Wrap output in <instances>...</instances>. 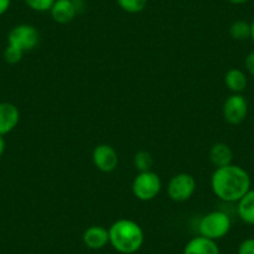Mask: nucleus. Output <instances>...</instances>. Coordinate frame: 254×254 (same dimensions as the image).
<instances>
[{"mask_svg": "<svg viewBox=\"0 0 254 254\" xmlns=\"http://www.w3.org/2000/svg\"><path fill=\"white\" fill-rule=\"evenodd\" d=\"M20 111L11 102H0V136H4L18 126Z\"/></svg>", "mask_w": 254, "mask_h": 254, "instance_id": "nucleus-10", "label": "nucleus"}, {"mask_svg": "<svg viewBox=\"0 0 254 254\" xmlns=\"http://www.w3.org/2000/svg\"><path fill=\"white\" fill-rule=\"evenodd\" d=\"M117 5L128 14H138L145 10L148 0H116Z\"/></svg>", "mask_w": 254, "mask_h": 254, "instance_id": "nucleus-18", "label": "nucleus"}, {"mask_svg": "<svg viewBox=\"0 0 254 254\" xmlns=\"http://www.w3.org/2000/svg\"><path fill=\"white\" fill-rule=\"evenodd\" d=\"M11 4V0H0V15L5 14L9 10Z\"/></svg>", "mask_w": 254, "mask_h": 254, "instance_id": "nucleus-23", "label": "nucleus"}, {"mask_svg": "<svg viewBox=\"0 0 254 254\" xmlns=\"http://www.w3.org/2000/svg\"><path fill=\"white\" fill-rule=\"evenodd\" d=\"M246 67L249 74L254 77V51L249 53L246 58Z\"/></svg>", "mask_w": 254, "mask_h": 254, "instance_id": "nucleus-22", "label": "nucleus"}, {"mask_svg": "<svg viewBox=\"0 0 254 254\" xmlns=\"http://www.w3.org/2000/svg\"><path fill=\"white\" fill-rule=\"evenodd\" d=\"M92 162L95 167L101 172H114L119 165V155L111 145L101 143V145H97L92 151Z\"/></svg>", "mask_w": 254, "mask_h": 254, "instance_id": "nucleus-8", "label": "nucleus"}, {"mask_svg": "<svg viewBox=\"0 0 254 254\" xmlns=\"http://www.w3.org/2000/svg\"><path fill=\"white\" fill-rule=\"evenodd\" d=\"M196 180L190 173H177L170 180L167 186V193L172 201L186 202L196 192Z\"/></svg>", "mask_w": 254, "mask_h": 254, "instance_id": "nucleus-5", "label": "nucleus"}, {"mask_svg": "<svg viewBox=\"0 0 254 254\" xmlns=\"http://www.w3.org/2000/svg\"><path fill=\"white\" fill-rule=\"evenodd\" d=\"M251 176L238 165L224 166L214 170L211 188L214 196L227 203H236L251 190Z\"/></svg>", "mask_w": 254, "mask_h": 254, "instance_id": "nucleus-1", "label": "nucleus"}, {"mask_svg": "<svg viewBox=\"0 0 254 254\" xmlns=\"http://www.w3.org/2000/svg\"><path fill=\"white\" fill-rule=\"evenodd\" d=\"M40 35L35 26L30 24H20L14 26L8 35V45L15 46L21 51H31L36 48Z\"/></svg>", "mask_w": 254, "mask_h": 254, "instance_id": "nucleus-6", "label": "nucleus"}, {"mask_svg": "<svg viewBox=\"0 0 254 254\" xmlns=\"http://www.w3.org/2000/svg\"><path fill=\"white\" fill-rule=\"evenodd\" d=\"M110 244L121 254H133L140 251L145 241V234L137 222L121 218L109 228Z\"/></svg>", "mask_w": 254, "mask_h": 254, "instance_id": "nucleus-2", "label": "nucleus"}, {"mask_svg": "<svg viewBox=\"0 0 254 254\" xmlns=\"http://www.w3.org/2000/svg\"><path fill=\"white\" fill-rule=\"evenodd\" d=\"M238 254H254V238L244 239L239 244Z\"/></svg>", "mask_w": 254, "mask_h": 254, "instance_id": "nucleus-21", "label": "nucleus"}, {"mask_svg": "<svg viewBox=\"0 0 254 254\" xmlns=\"http://www.w3.org/2000/svg\"><path fill=\"white\" fill-rule=\"evenodd\" d=\"M253 126H254V122H253Z\"/></svg>", "mask_w": 254, "mask_h": 254, "instance_id": "nucleus-29", "label": "nucleus"}, {"mask_svg": "<svg viewBox=\"0 0 254 254\" xmlns=\"http://www.w3.org/2000/svg\"><path fill=\"white\" fill-rule=\"evenodd\" d=\"M227 1L231 4H233V5H242V4L248 3L249 0H227Z\"/></svg>", "mask_w": 254, "mask_h": 254, "instance_id": "nucleus-25", "label": "nucleus"}, {"mask_svg": "<svg viewBox=\"0 0 254 254\" xmlns=\"http://www.w3.org/2000/svg\"><path fill=\"white\" fill-rule=\"evenodd\" d=\"M248 115V102L242 94H232L223 104V117L229 125H239Z\"/></svg>", "mask_w": 254, "mask_h": 254, "instance_id": "nucleus-7", "label": "nucleus"}, {"mask_svg": "<svg viewBox=\"0 0 254 254\" xmlns=\"http://www.w3.org/2000/svg\"><path fill=\"white\" fill-rule=\"evenodd\" d=\"M26 254H34V253H26Z\"/></svg>", "mask_w": 254, "mask_h": 254, "instance_id": "nucleus-27", "label": "nucleus"}, {"mask_svg": "<svg viewBox=\"0 0 254 254\" xmlns=\"http://www.w3.org/2000/svg\"><path fill=\"white\" fill-rule=\"evenodd\" d=\"M232 228V219L226 212L212 211L204 214L198 223L199 236L217 241L229 233Z\"/></svg>", "mask_w": 254, "mask_h": 254, "instance_id": "nucleus-3", "label": "nucleus"}, {"mask_svg": "<svg viewBox=\"0 0 254 254\" xmlns=\"http://www.w3.org/2000/svg\"><path fill=\"white\" fill-rule=\"evenodd\" d=\"M183 254H221V252L216 241L198 236L192 238L186 244Z\"/></svg>", "mask_w": 254, "mask_h": 254, "instance_id": "nucleus-12", "label": "nucleus"}, {"mask_svg": "<svg viewBox=\"0 0 254 254\" xmlns=\"http://www.w3.org/2000/svg\"><path fill=\"white\" fill-rule=\"evenodd\" d=\"M24 51H21L20 49L15 48V46L8 45L4 50V60L8 64H18L20 63L21 59H23Z\"/></svg>", "mask_w": 254, "mask_h": 254, "instance_id": "nucleus-20", "label": "nucleus"}, {"mask_svg": "<svg viewBox=\"0 0 254 254\" xmlns=\"http://www.w3.org/2000/svg\"><path fill=\"white\" fill-rule=\"evenodd\" d=\"M5 140H4V136H0V156L3 155L4 151H5Z\"/></svg>", "mask_w": 254, "mask_h": 254, "instance_id": "nucleus-24", "label": "nucleus"}, {"mask_svg": "<svg viewBox=\"0 0 254 254\" xmlns=\"http://www.w3.org/2000/svg\"><path fill=\"white\" fill-rule=\"evenodd\" d=\"M133 166L138 172H145V171H151L153 166V158L148 151H137L133 156Z\"/></svg>", "mask_w": 254, "mask_h": 254, "instance_id": "nucleus-17", "label": "nucleus"}, {"mask_svg": "<svg viewBox=\"0 0 254 254\" xmlns=\"http://www.w3.org/2000/svg\"><path fill=\"white\" fill-rule=\"evenodd\" d=\"M132 193L138 201L148 202L155 199L162 190V181L156 172H138L132 182Z\"/></svg>", "mask_w": 254, "mask_h": 254, "instance_id": "nucleus-4", "label": "nucleus"}, {"mask_svg": "<svg viewBox=\"0 0 254 254\" xmlns=\"http://www.w3.org/2000/svg\"><path fill=\"white\" fill-rule=\"evenodd\" d=\"M229 35L233 40L244 41L251 39V24L246 20H237L229 28Z\"/></svg>", "mask_w": 254, "mask_h": 254, "instance_id": "nucleus-16", "label": "nucleus"}, {"mask_svg": "<svg viewBox=\"0 0 254 254\" xmlns=\"http://www.w3.org/2000/svg\"><path fill=\"white\" fill-rule=\"evenodd\" d=\"M82 242L90 249H102L110 243L109 229L102 226L89 227L82 234Z\"/></svg>", "mask_w": 254, "mask_h": 254, "instance_id": "nucleus-11", "label": "nucleus"}, {"mask_svg": "<svg viewBox=\"0 0 254 254\" xmlns=\"http://www.w3.org/2000/svg\"><path fill=\"white\" fill-rule=\"evenodd\" d=\"M237 213L244 223L254 226V190L251 188L237 202Z\"/></svg>", "mask_w": 254, "mask_h": 254, "instance_id": "nucleus-14", "label": "nucleus"}, {"mask_svg": "<svg viewBox=\"0 0 254 254\" xmlns=\"http://www.w3.org/2000/svg\"><path fill=\"white\" fill-rule=\"evenodd\" d=\"M224 82L232 94H242L247 89L248 79L241 69H231L224 75Z\"/></svg>", "mask_w": 254, "mask_h": 254, "instance_id": "nucleus-15", "label": "nucleus"}, {"mask_svg": "<svg viewBox=\"0 0 254 254\" xmlns=\"http://www.w3.org/2000/svg\"><path fill=\"white\" fill-rule=\"evenodd\" d=\"M51 18L59 24H69L79 14L75 0H55L50 9Z\"/></svg>", "mask_w": 254, "mask_h": 254, "instance_id": "nucleus-9", "label": "nucleus"}, {"mask_svg": "<svg viewBox=\"0 0 254 254\" xmlns=\"http://www.w3.org/2000/svg\"><path fill=\"white\" fill-rule=\"evenodd\" d=\"M251 39L254 44V20L252 21V24H251Z\"/></svg>", "mask_w": 254, "mask_h": 254, "instance_id": "nucleus-26", "label": "nucleus"}, {"mask_svg": "<svg viewBox=\"0 0 254 254\" xmlns=\"http://www.w3.org/2000/svg\"><path fill=\"white\" fill-rule=\"evenodd\" d=\"M25 3L31 10L38 11V13H45V11H50L55 0H25Z\"/></svg>", "mask_w": 254, "mask_h": 254, "instance_id": "nucleus-19", "label": "nucleus"}, {"mask_svg": "<svg viewBox=\"0 0 254 254\" xmlns=\"http://www.w3.org/2000/svg\"><path fill=\"white\" fill-rule=\"evenodd\" d=\"M209 161L216 168L231 165L233 161V151L229 145L224 142H217L209 150Z\"/></svg>", "mask_w": 254, "mask_h": 254, "instance_id": "nucleus-13", "label": "nucleus"}, {"mask_svg": "<svg viewBox=\"0 0 254 254\" xmlns=\"http://www.w3.org/2000/svg\"><path fill=\"white\" fill-rule=\"evenodd\" d=\"M253 160H254V152H253Z\"/></svg>", "mask_w": 254, "mask_h": 254, "instance_id": "nucleus-28", "label": "nucleus"}]
</instances>
